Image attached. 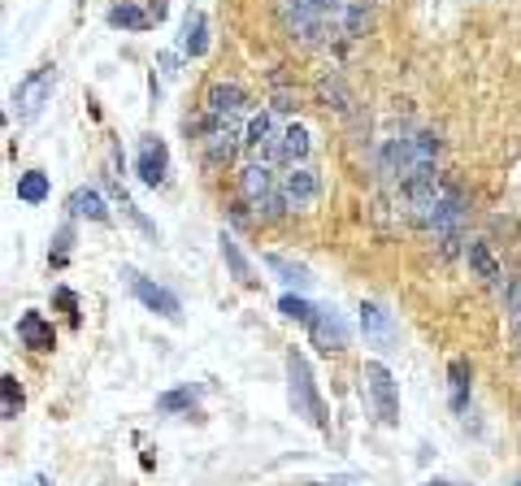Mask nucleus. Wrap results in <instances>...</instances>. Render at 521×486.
I'll return each instance as SVG.
<instances>
[{
	"label": "nucleus",
	"instance_id": "f257e3e1",
	"mask_svg": "<svg viewBox=\"0 0 521 486\" xmlns=\"http://www.w3.org/2000/svg\"><path fill=\"white\" fill-rule=\"evenodd\" d=\"M235 187H239V200L248 204L256 218H283V213H292L287 209V200H283V174H274L270 161H248L244 170L235 174Z\"/></svg>",
	"mask_w": 521,
	"mask_h": 486
},
{
	"label": "nucleus",
	"instance_id": "f03ea898",
	"mask_svg": "<svg viewBox=\"0 0 521 486\" xmlns=\"http://www.w3.org/2000/svg\"><path fill=\"white\" fill-rule=\"evenodd\" d=\"M287 400H292L296 417L326 430V409H322V395H318V382H313V369H309V361L300 356L296 347L287 352Z\"/></svg>",
	"mask_w": 521,
	"mask_h": 486
},
{
	"label": "nucleus",
	"instance_id": "7ed1b4c3",
	"mask_svg": "<svg viewBox=\"0 0 521 486\" xmlns=\"http://www.w3.org/2000/svg\"><path fill=\"white\" fill-rule=\"evenodd\" d=\"M52 92H57V66H40V70H31L13 87V113H18V122H35L40 113H44V104L52 100Z\"/></svg>",
	"mask_w": 521,
	"mask_h": 486
},
{
	"label": "nucleus",
	"instance_id": "20e7f679",
	"mask_svg": "<svg viewBox=\"0 0 521 486\" xmlns=\"http://www.w3.org/2000/svg\"><path fill=\"white\" fill-rule=\"evenodd\" d=\"M361 378H365V395H370V404H373V413H378V421H382V426H396V417H400V391H396V378H391V369H387L382 361H365Z\"/></svg>",
	"mask_w": 521,
	"mask_h": 486
},
{
	"label": "nucleus",
	"instance_id": "39448f33",
	"mask_svg": "<svg viewBox=\"0 0 521 486\" xmlns=\"http://www.w3.org/2000/svg\"><path fill=\"white\" fill-rule=\"evenodd\" d=\"M239 148H244V135L235 130V122H222V118H209V113H204V122H200V152H204L209 166H230Z\"/></svg>",
	"mask_w": 521,
	"mask_h": 486
},
{
	"label": "nucleus",
	"instance_id": "423d86ee",
	"mask_svg": "<svg viewBox=\"0 0 521 486\" xmlns=\"http://www.w3.org/2000/svg\"><path fill=\"white\" fill-rule=\"evenodd\" d=\"M278 140H283L278 113H274V109L252 113L248 126H244V148L252 152V161H270V166H274V157H278Z\"/></svg>",
	"mask_w": 521,
	"mask_h": 486
},
{
	"label": "nucleus",
	"instance_id": "0eeeda50",
	"mask_svg": "<svg viewBox=\"0 0 521 486\" xmlns=\"http://www.w3.org/2000/svg\"><path fill=\"white\" fill-rule=\"evenodd\" d=\"M283 200H287L292 213H309V209L322 200V178H318V170L292 166V170L283 174Z\"/></svg>",
	"mask_w": 521,
	"mask_h": 486
},
{
	"label": "nucleus",
	"instance_id": "6e6552de",
	"mask_svg": "<svg viewBox=\"0 0 521 486\" xmlns=\"http://www.w3.org/2000/svg\"><path fill=\"white\" fill-rule=\"evenodd\" d=\"M126 278H130V292L139 295V304L148 309V313L166 317V321H183V304H178V295L166 292L161 283H152V278H144V274H135V269H126Z\"/></svg>",
	"mask_w": 521,
	"mask_h": 486
},
{
	"label": "nucleus",
	"instance_id": "1a4fd4ad",
	"mask_svg": "<svg viewBox=\"0 0 521 486\" xmlns=\"http://www.w3.org/2000/svg\"><path fill=\"white\" fill-rule=\"evenodd\" d=\"M309 339H313V347L318 352H344L347 339H352V330H347V321L339 309H318L313 313V321H309Z\"/></svg>",
	"mask_w": 521,
	"mask_h": 486
},
{
	"label": "nucleus",
	"instance_id": "9d476101",
	"mask_svg": "<svg viewBox=\"0 0 521 486\" xmlns=\"http://www.w3.org/2000/svg\"><path fill=\"white\" fill-rule=\"evenodd\" d=\"M135 174L144 187H161L166 174H170V148L161 135H144L139 140V152H135Z\"/></svg>",
	"mask_w": 521,
	"mask_h": 486
},
{
	"label": "nucleus",
	"instance_id": "9b49d317",
	"mask_svg": "<svg viewBox=\"0 0 521 486\" xmlns=\"http://www.w3.org/2000/svg\"><path fill=\"white\" fill-rule=\"evenodd\" d=\"M204 113H209V118H222V122H239L248 113V92H244L239 83L218 78V83L204 92Z\"/></svg>",
	"mask_w": 521,
	"mask_h": 486
},
{
	"label": "nucleus",
	"instance_id": "f8f14e48",
	"mask_svg": "<svg viewBox=\"0 0 521 486\" xmlns=\"http://www.w3.org/2000/svg\"><path fill=\"white\" fill-rule=\"evenodd\" d=\"M18 343L22 347H31V352H52L57 347V330H52V321L44 313H35V309H26L22 317H18Z\"/></svg>",
	"mask_w": 521,
	"mask_h": 486
},
{
	"label": "nucleus",
	"instance_id": "ddd939ff",
	"mask_svg": "<svg viewBox=\"0 0 521 486\" xmlns=\"http://www.w3.org/2000/svg\"><path fill=\"white\" fill-rule=\"evenodd\" d=\"M309 152H313V135H309V126L304 122H292V126H283V140H278V166H304L309 161Z\"/></svg>",
	"mask_w": 521,
	"mask_h": 486
},
{
	"label": "nucleus",
	"instance_id": "4468645a",
	"mask_svg": "<svg viewBox=\"0 0 521 486\" xmlns=\"http://www.w3.org/2000/svg\"><path fill=\"white\" fill-rule=\"evenodd\" d=\"M178 49L192 61H200L209 52V18H204V9H187L183 14V40H178Z\"/></svg>",
	"mask_w": 521,
	"mask_h": 486
},
{
	"label": "nucleus",
	"instance_id": "2eb2a0df",
	"mask_svg": "<svg viewBox=\"0 0 521 486\" xmlns=\"http://www.w3.org/2000/svg\"><path fill=\"white\" fill-rule=\"evenodd\" d=\"M361 330H365L370 339H378V343H391V339H396V317L387 313L382 304L365 300V304H361Z\"/></svg>",
	"mask_w": 521,
	"mask_h": 486
},
{
	"label": "nucleus",
	"instance_id": "dca6fc26",
	"mask_svg": "<svg viewBox=\"0 0 521 486\" xmlns=\"http://www.w3.org/2000/svg\"><path fill=\"white\" fill-rule=\"evenodd\" d=\"M66 209H70V218L109 221V204H104V195H100L96 187H78V192H70V200H66Z\"/></svg>",
	"mask_w": 521,
	"mask_h": 486
},
{
	"label": "nucleus",
	"instance_id": "f3484780",
	"mask_svg": "<svg viewBox=\"0 0 521 486\" xmlns=\"http://www.w3.org/2000/svg\"><path fill=\"white\" fill-rule=\"evenodd\" d=\"M465 261H470L473 278H482L487 287H499V266H496V256H491V248H487L482 239L465 243Z\"/></svg>",
	"mask_w": 521,
	"mask_h": 486
},
{
	"label": "nucleus",
	"instance_id": "a211bd4d",
	"mask_svg": "<svg viewBox=\"0 0 521 486\" xmlns=\"http://www.w3.org/2000/svg\"><path fill=\"white\" fill-rule=\"evenodd\" d=\"M318 100H322L326 109H335V113H352V104H356L339 74H322L318 78Z\"/></svg>",
	"mask_w": 521,
	"mask_h": 486
},
{
	"label": "nucleus",
	"instance_id": "6ab92c4d",
	"mask_svg": "<svg viewBox=\"0 0 521 486\" xmlns=\"http://www.w3.org/2000/svg\"><path fill=\"white\" fill-rule=\"evenodd\" d=\"M470 382H473L470 361H465V356H452V364H447V387H452V409H456V413L470 404Z\"/></svg>",
	"mask_w": 521,
	"mask_h": 486
},
{
	"label": "nucleus",
	"instance_id": "aec40b11",
	"mask_svg": "<svg viewBox=\"0 0 521 486\" xmlns=\"http://www.w3.org/2000/svg\"><path fill=\"white\" fill-rule=\"evenodd\" d=\"M218 248H222V261H226V269L235 274V283H244V287H252L256 278H252V266H248V256H244V248L235 243V235H218Z\"/></svg>",
	"mask_w": 521,
	"mask_h": 486
},
{
	"label": "nucleus",
	"instance_id": "412c9836",
	"mask_svg": "<svg viewBox=\"0 0 521 486\" xmlns=\"http://www.w3.org/2000/svg\"><path fill=\"white\" fill-rule=\"evenodd\" d=\"M265 266H270L274 274H278V278L287 283V287H296V292H309V287H313L309 269L296 266V261H287V256H278V252H270V256H265Z\"/></svg>",
	"mask_w": 521,
	"mask_h": 486
},
{
	"label": "nucleus",
	"instance_id": "4be33fe9",
	"mask_svg": "<svg viewBox=\"0 0 521 486\" xmlns=\"http://www.w3.org/2000/svg\"><path fill=\"white\" fill-rule=\"evenodd\" d=\"M109 26H122V31H148L152 14L148 9H139V4H130V0H122V4L109 9Z\"/></svg>",
	"mask_w": 521,
	"mask_h": 486
},
{
	"label": "nucleus",
	"instance_id": "5701e85b",
	"mask_svg": "<svg viewBox=\"0 0 521 486\" xmlns=\"http://www.w3.org/2000/svg\"><path fill=\"white\" fill-rule=\"evenodd\" d=\"M18 200H22V204H44V200H49V174L44 170L18 174Z\"/></svg>",
	"mask_w": 521,
	"mask_h": 486
},
{
	"label": "nucleus",
	"instance_id": "b1692460",
	"mask_svg": "<svg viewBox=\"0 0 521 486\" xmlns=\"http://www.w3.org/2000/svg\"><path fill=\"white\" fill-rule=\"evenodd\" d=\"M365 26H370V4L347 0L344 18H339V35H347V40H361V35H365Z\"/></svg>",
	"mask_w": 521,
	"mask_h": 486
},
{
	"label": "nucleus",
	"instance_id": "393cba45",
	"mask_svg": "<svg viewBox=\"0 0 521 486\" xmlns=\"http://www.w3.org/2000/svg\"><path fill=\"white\" fill-rule=\"evenodd\" d=\"M278 313H283V317H292V321H300V326H309L318 309H313V304H309L304 295H292V292H287L283 300H278Z\"/></svg>",
	"mask_w": 521,
	"mask_h": 486
},
{
	"label": "nucleus",
	"instance_id": "a878e982",
	"mask_svg": "<svg viewBox=\"0 0 521 486\" xmlns=\"http://www.w3.org/2000/svg\"><path fill=\"white\" fill-rule=\"evenodd\" d=\"M192 404H196V387H178V391L157 395V409H161V413H183V409H192Z\"/></svg>",
	"mask_w": 521,
	"mask_h": 486
},
{
	"label": "nucleus",
	"instance_id": "bb28decb",
	"mask_svg": "<svg viewBox=\"0 0 521 486\" xmlns=\"http://www.w3.org/2000/svg\"><path fill=\"white\" fill-rule=\"evenodd\" d=\"M504 309H508V326H513V339H521V278H513L504 287Z\"/></svg>",
	"mask_w": 521,
	"mask_h": 486
},
{
	"label": "nucleus",
	"instance_id": "cd10ccee",
	"mask_svg": "<svg viewBox=\"0 0 521 486\" xmlns=\"http://www.w3.org/2000/svg\"><path fill=\"white\" fill-rule=\"evenodd\" d=\"M0 413H4V421H13L22 413V387H18L13 374H4V404H0Z\"/></svg>",
	"mask_w": 521,
	"mask_h": 486
},
{
	"label": "nucleus",
	"instance_id": "c85d7f7f",
	"mask_svg": "<svg viewBox=\"0 0 521 486\" xmlns=\"http://www.w3.org/2000/svg\"><path fill=\"white\" fill-rule=\"evenodd\" d=\"M52 300H57V309H61V313H70V321H78V295L70 292V287H57Z\"/></svg>",
	"mask_w": 521,
	"mask_h": 486
},
{
	"label": "nucleus",
	"instance_id": "c756f323",
	"mask_svg": "<svg viewBox=\"0 0 521 486\" xmlns=\"http://www.w3.org/2000/svg\"><path fill=\"white\" fill-rule=\"evenodd\" d=\"M270 109H274V113H296V109H300V92H274Z\"/></svg>",
	"mask_w": 521,
	"mask_h": 486
},
{
	"label": "nucleus",
	"instance_id": "7c9ffc66",
	"mask_svg": "<svg viewBox=\"0 0 521 486\" xmlns=\"http://www.w3.org/2000/svg\"><path fill=\"white\" fill-rule=\"evenodd\" d=\"M161 70H166V78H178V61H174L170 52H166V57H161Z\"/></svg>",
	"mask_w": 521,
	"mask_h": 486
},
{
	"label": "nucleus",
	"instance_id": "2f4dec72",
	"mask_svg": "<svg viewBox=\"0 0 521 486\" xmlns=\"http://www.w3.org/2000/svg\"><path fill=\"white\" fill-rule=\"evenodd\" d=\"M430 486H447V482H430Z\"/></svg>",
	"mask_w": 521,
	"mask_h": 486
},
{
	"label": "nucleus",
	"instance_id": "473e14b6",
	"mask_svg": "<svg viewBox=\"0 0 521 486\" xmlns=\"http://www.w3.org/2000/svg\"><path fill=\"white\" fill-rule=\"evenodd\" d=\"M361 4H373V0H361Z\"/></svg>",
	"mask_w": 521,
	"mask_h": 486
},
{
	"label": "nucleus",
	"instance_id": "72a5a7b5",
	"mask_svg": "<svg viewBox=\"0 0 521 486\" xmlns=\"http://www.w3.org/2000/svg\"><path fill=\"white\" fill-rule=\"evenodd\" d=\"M513 486H521V478H517V482H513Z\"/></svg>",
	"mask_w": 521,
	"mask_h": 486
},
{
	"label": "nucleus",
	"instance_id": "f704fd0d",
	"mask_svg": "<svg viewBox=\"0 0 521 486\" xmlns=\"http://www.w3.org/2000/svg\"><path fill=\"white\" fill-rule=\"evenodd\" d=\"M313 486H322V482H313Z\"/></svg>",
	"mask_w": 521,
	"mask_h": 486
}]
</instances>
